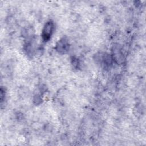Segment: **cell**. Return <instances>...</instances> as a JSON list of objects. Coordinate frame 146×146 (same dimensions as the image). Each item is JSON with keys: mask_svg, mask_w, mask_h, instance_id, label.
Returning a JSON list of instances; mask_svg holds the SVG:
<instances>
[{"mask_svg": "<svg viewBox=\"0 0 146 146\" xmlns=\"http://www.w3.org/2000/svg\"><path fill=\"white\" fill-rule=\"evenodd\" d=\"M54 30V22L51 21H49L47 22L43 27V29L42 30V36L44 41L47 42L50 39L52 34H53Z\"/></svg>", "mask_w": 146, "mask_h": 146, "instance_id": "cell-1", "label": "cell"}, {"mask_svg": "<svg viewBox=\"0 0 146 146\" xmlns=\"http://www.w3.org/2000/svg\"><path fill=\"white\" fill-rule=\"evenodd\" d=\"M112 57L113 60L118 64H121L124 62V57L120 48L118 46H114L112 49Z\"/></svg>", "mask_w": 146, "mask_h": 146, "instance_id": "cell-2", "label": "cell"}, {"mask_svg": "<svg viewBox=\"0 0 146 146\" xmlns=\"http://www.w3.org/2000/svg\"><path fill=\"white\" fill-rule=\"evenodd\" d=\"M56 50L60 54H65L69 50V43L66 38H62L56 45Z\"/></svg>", "mask_w": 146, "mask_h": 146, "instance_id": "cell-3", "label": "cell"}]
</instances>
